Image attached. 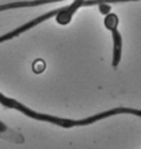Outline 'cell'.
<instances>
[{
    "label": "cell",
    "instance_id": "1",
    "mask_svg": "<svg viewBox=\"0 0 141 149\" xmlns=\"http://www.w3.org/2000/svg\"><path fill=\"white\" fill-rule=\"evenodd\" d=\"M105 26L106 28L113 32L114 38V56H113V66L117 68L121 59V36L119 31L117 30L118 26V17L115 13H108L105 18Z\"/></svg>",
    "mask_w": 141,
    "mask_h": 149
},
{
    "label": "cell",
    "instance_id": "2",
    "mask_svg": "<svg viewBox=\"0 0 141 149\" xmlns=\"http://www.w3.org/2000/svg\"><path fill=\"white\" fill-rule=\"evenodd\" d=\"M60 10H61V8H60V9H56V10L50 11V12H47V13H45V15L39 17V18H35L34 20H32V21L26 23L24 26H22V27L18 28V29H16V30H13V31H11V32H9V33H7V34H5V36L0 37V43L5 42V41H7V40H10V39H12V38L19 36V34H21L22 32H24V31H26V30H29V29H31V28H33L34 26H37V24H39V23H41L42 21L50 19L51 17L56 16L58 12H60Z\"/></svg>",
    "mask_w": 141,
    "mask_h": 149
},
{
    "label": "cell",
    "instance_id": "3",
    "mask_svg": "<svg viewBox=\"0 0 141 149\" xmlns=\"http://www.w3.org/2000/svg\"><path fill=\"white\" fill-rule=\"evenodd\" d=\"M124 1H132V0H94L95 5H99V3H115V2H124Z\"/></svg>",
    "mask_w": 141,
    "mask_h": 149
},
{
    "label": "cell",
    "instance_id": "4",
    "mask_svg": "<svg viewBox=\"0 0 141 149\" xmlns=\"http://www.w3.org/2000/svg\"><path fill=\"white\" fill-rule=\"evenodd\" d=\"M99 11L104 15H108L110 11V6L108 3H99Z\"/></svg>",
    "mask_w": 141,
    "mask_h": 149
}]
</instances>
